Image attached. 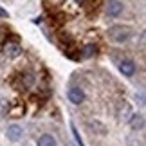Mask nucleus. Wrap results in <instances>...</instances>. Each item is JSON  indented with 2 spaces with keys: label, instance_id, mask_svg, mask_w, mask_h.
Masks as SVG:
<instances>
[{
  "label": "nucleus",
  "instance_id": "obj_1",
  "mask_svg": "<svg viewBox=\"0 0 146 146\" xmlns=\"http://www.w3.org/2000/svg\"><path fill=\"white\" fill-rule=\"evenodd\" d=\"M108 38L115 43H125L132 38V29L125 25H114L108 29Z\"/></svg>",
  "mask_w": 146,
  "mask_h": 146
},
{
  "label": "nucleus",
  "instance_id": "obj_2",
  "mask_svg": "<svg viewBox=\"0 0 146 146\" xmlns=\"http://www.w3.org/2000/svg\"><path fill=\"white\" fill-rule=\"evenodd\" d=\"M4 54L7 56V58H11V60L18 58L22 54V45L18 42H15V40H7L4 43Z\"/></svg>",
  "mask_w": 146,
  "mask_h": 146
},
{
  "label": "nucleus",
  "instance_id": "obj_3",
  "mask_svg": "<svg viewBox=\"0 0 146 146\" xmlns=\"http://www.w3.org/2000/svg\"><path fill=\"white\" fill-rule=\"evenodd\" d=\"M67 96H69V101L74 103V105H81L83 101H85V92H83L80 87H70L69 92H67Z\"/></svg>",
  "mask_w": 146,
  "mask_h": 146
},
{
  "label": "nucleus",
  "instance_id": "obj_4",
  "mask_svg": "<svg viewBox=\"0 0 146 146\" xmlns=\"http://www.w3.org/2000/svg\"><path fill=\"white\" fill-rule=\"evenodd\" d=\"M123 4L119 0H108V4H106V15L112 16V18H115V16H119L123 13Z\"/></svg>",
  "mask_w": 146,
  "mask_h": 146
},
{
  "label": "nucleus",
  "instance_id": "obj_5",
  "mask_svg": "<svg viewBox=\"0 0 146 146\" xmlns=\"http://www.w3.org/2000/svg\"><path fill=\"white\" fill-rule=\"evenodd\" d=\"M119 70H121L123 76L132 78L133 74H135V63H133V60H123L121 65H119Z\"/></svg>",
  "mask_w": 146,
  "mask_h": 146
},
{
  "label": "nucleus",
  "instance_id": "obj_6",
  "mask_svg": "<svg viewBox=\"0 0 146 146\" xmlns=\"http://www.w3.org/2000/svg\"><path fill=\"white\" fill-rule=\"evenodd\" d=\"M22 135H24V130L18 125H9L7 126V139L9 141H20Z\"/></svg>",
  "mask_w": 146,
  "mask_h": 146
},
{
  "label": "nucleus",
  "instance_id": "obj_7",
  "mask_svg": "<svg viewBox=\"0 0 146 146\" xmlns=\"http://www.w3.org/2000/svg\"><path fill=\"white\" fill-rule=\"evenodd\" d=\"M130 126L133 128V130H143V126H144V117L143 114H132L130 115Z\"/></svg>",
  "mask_w": 146,
  "mask_h": 146
},
{
  "label": "nucleus",
  "instance_id": "obj_8",
  "mask_svg": "<svg viewBox=\"0 0 146 146\" xmlns=\"http://www.w3.org/2000/svg\"><path fill=\"white\" fill-rule=\"evenodd\" d=\"M38 146H56V139L50 135V133H43V135L38 139Z\"/></svg>",
  "mask_w": 146,
  "mask_h": 146
},
{
  "label": "nucleus",
  "instance_id": "obj_9",
  "mask_svg": "<svg viewBox=\"0 0 146 146\" xmlns=\"http://www.w3.org/2000/svg\"><path fill=\"white\" fill-rule=\"evenodd\" d=\"M92 54H96V47H94V43H88L83 49V58H92Z\"/></svg>",
  "mask_w": 146,
  "mask_h": 146
},
{
  "label": "nucleus",
  "instance_id": "obj_10",
  "mask_svg": "<svg viewBox=\"0 0 146 146\" xmlns=\"http://www.w3.org/2000/svg\"><path fill=\"white\" fill-rule=\"evenodd\" d=\"M7 114V105H5L4 99H0V115H5Z\"/></svg>",
  "mask_w": 146,
  "mask_h": 146
},
{
  "label": "nucleus",
  "instance_id": "obj_11",
  "mask_svg": "<svg viewBox=\"0 0 146 146\" xmlns=\"http://www.w3.org/2000/svg\"><path fill=\"white\" fill-rule=\"evenodd\" d=\"M70 128H72V133H74V137H76V141H78V144H80V146H83V141H81V137L78 135V130H76V128H74V125H72Z\"/></svg>",
  "mask_w": 146,
  "mask_h": 146
},
{
  "label": "nucleus",
  "instance_id": "obj_12",
  "mask_svg": "<svg viewBox=\"0 0 146 146\" xmlns=\"http://www.w3.org/2000/svg\"><path fill=\"white\" fill-rule=\"evenodd\" d=\"M0 16H2V18H5V16H9V15H7V11H5V9L0 7Z\"/></svg>",
  "mask_w": 146,
  "mask_h": 146
},
{
  "label": "nucleus",
  "instance_id": "obj_13",
  "mask_svg": "<svg viewBox=\"0 0 146 146\" xmlns=\"http://www.w3.org/2000/svg\"><path fill=\"white\" fill-rule=\"evenodd\" d=\"M76 2H78V4H83V2H85V0H76Z\"/></svg>",
  "mask_w": 146,
  "mask_h": 146
},
{
  "label": "nucleus",
  "instance_id": "obj_14",
  "mask_svg": "<svg viewBox=\"0 0 146 146\" xmlns=\"http://www.w3.org/2000/svg\"><path fill=\"white\" fill-rule=\"evenodd\" d=\"M0 40H2V29H0Z\"/></svg>",
  "mask_w": 146,
  "mask_h": 146
}]
</instances>
